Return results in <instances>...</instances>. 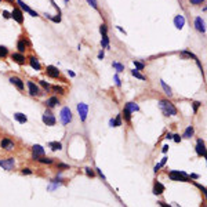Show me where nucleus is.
Here are the masks:
<instances>
[{
	"label": "nucleus",
	"instance_id": "7",
	"mask_svg": "<svg viewBox=\"0 0 207 207\" xmlns=\"http://www.w3.org/2000/svg\"><path fill=\"white\" fill-rule=\"evenodd\" d=\"M11 18L14 21H17L18 24H22V22H24V15H22V11H21L20 8H17V7H14V10H12Z\"/></svg>",
	"mask_w": 207,
	"mask_h": 207
},
{
	"label": "nucleus",
	"instance_id": "18",
	"mask_svg": "<svg viewBox=\"0 0 207 207\" xmlns=\"http://www.w3.org/2000/svg\"><path fill=\"white\" fill-rule=\"evenodd\" d=\"M10 82H11L18 90H24V82H22L20 77H10Z\"/></svg>",
	"mask_w": 207,
	"mask_h": 207
},
{
	"label": "nucleus",
	"instance_id": "26",
	"mask_svg": "<svg viewBox=\"0 0 207 207\" xmlns=\"http://www.w3.org/2000/svg\"><path fill=\"white\" fill-rule=\"evenodd\" d=\"M17 47H18V51L22 54V52L26 50V44H25V40H20V42H18V44H17Z\"/></svg>",
	"mask_w": 207,
	"mask_h": 207
},
{
	"label": "nucleus",
	"instance_id": "35",
	"mask_svg": "<svg viewBox=\"0 0 207 207\" xmlns=\"http://www.w3.org/2000/svg\"><path fill=\"white\" fill-rule=\"evenodd\" d=\"M134 65H136V68H138V69H144V66H145L142 62H138V61H134Z\"/></svg>",
	"mask_w": 207,
	"mask_h": 207
},
{
	"label": "nucleus",
	"instance_id": "36",
	"mask_svg": "<svg viewBox=\"0 0 207 207\" xmlns=\"http://www.w3.org/2000/svg\"><path fill=\"white\" fill-rule=\"evenodd\" d=\"M87 3L94 8H97V6H98V4H97V0H87Z\"/></svg>",
	"mask_w": 207,
	"mask_h": 207
},
{
	"label": "nucleus",
	"instance_id": "28",
	"mask_svg": "<svg viewBox=\"0 0 207 207\" xmlns=\"http://www.w3.org/2000/svg\"><path fill=\"white\" fill-rule=\"evenodd\" d=\"M131 75H133V76H136L137 79H139V80H145V79H147V77H145V76H144V75H141V73H139V72L137 71V69H134V71H131Z\"/></svg>",
	"mask_w": 207,
	"mask_h": 207
},
{
	"label": "nucleus",
	"instance_id": "25",
	"mask_svg": "<svg viewBox=\"0 0 207 207\" xmlns=\"http://www.w3.org/2000/svg\"><path fill=\"white\" fill-rule=\"evenodd\" d=\"M48 147L51 148L52 151H60V149H62V145H61V142H57V141L48 142Z\"/></svg>",
	"mask_w": 207,
	"mask_h": 207
},
{
	"label": "nucleus",
	"instance_id": "5",
	"mask_svg": "<svg viewBox=\"0 0 207 207\" xmlns=\"http://www.w3.org/2000/svg\"><path fill=\"white\" fill-rule=\"evenodd\" d=\"M42 120H43V123L47 124V126H54V124H55V117H54V115H52L51 112H48V111H46L43 113Z\"/></svg>",
	"mask_w": 207,
	"mask_h": 207
},
{
	"label": "nucleus",
	"instance_id": "12",
	"mask_svg": "<svg viewBox=\"0 0 207 207\" xmlns=\"http://www.w3.org/2000/svg\"><path fill=\"white\" fill-rule=\"evenodd\" d=\"M46 71H47V75L50 76V77H54V79H55V77L60 76V71H58V68L52 66V65H48Z\"/></svg>",
	"mask_w": 207,
	"mask_h": 207
},
{
	"label": "nucleus",
	"instance_id": "1",
	"mask_svg": "<svg viewBox=\"0 0 207 207\" xmlns=\"http://www.w3.org/2000/svg\"><path fill=\"white\" fill-rule=\"evenodd\" d=\"M159 108H160V111L163 112L164 116H175L177 115V108H175L168 100H162L160 101Z\"/></svg>",
	"mask_w": 207,
	"mask_h": 207
},
{
	"label": "nucleus",
	"instance_id": "29",
	"mask_svg": "<svg viewBox=\"0 0 207 207\" xmlns=\"http://www.w3.org/2000/svg\"><path fill=\"white\" fill-rule=\"evenodd\" d=\"M101 46H102V47H109V37H108V35L102 36V40H101Z\"/></svg>",
	"mask_w": 207,
	"mask_h": 207
},
{
	"label": "nucleus",
	"instance_id": "51",
	"mask_svg": "<svg viewBox=\"0 0 207 207\" xmlns=\"http://www.w3.org/2000/svg\"><path fill=\"white\" fill-rule=\"evenodd\" d=\"M98 58H100V60H102V58H104V52H102V51L98 54Z\"/></svg>",
	"mask_w": 207,
	"mask_h": 207
},
{
	"label": "nucleus",
	"instance_id": "27",
	"mask_svg": "<svg viewBox=\"0 0 207 207\" xmlns=\"http://www.w3.org/2000/svg\"><path fill=\"white\" fill-rule=\"evenodd\" d=\"M123 116H124V120H126L127 123H130V122H131V112L127 111L126 108H124V111H123Z\"/></svg>",
	"mask_w": 207,
	"mask_h": 207
},
{
	"label": "nucleus",
	"instance_id": "2",
	"mask_svg": "<svg viewBox=\"0 0 207 207\" xmlns=\"http://www.w3.org/2000/svg\"><path fill=\"white\" fill-rule=\"evenodd\" d=\"M168 177H170V179H173V181H181V182H189V181H191V178H189V175H188L187 173L177 171V170H173V171L168 173Z\"/></svg>",
	"mask_w": 207,
	"mask_h": 207
},
{
	"label": "nucleus",
	"instance_id": "38",
	"mask_svg": "<svg viewBox=\"0 0 207 207\" xmlns=\"http://www.w3.org/2000/svg\"><path fill=\"white\" fill-rule=\"evenodd\" d=\"M54 91H57V93H60V94H62V93H64V88L62 87H58V86H54Z\"/></svg>",
	"mask_w": 207,
	"mask_h": 207
},
{
	"label": "nucleus",
	"instance_id": "23",
	"mask_svg": "<svg viewBox=\"0 0 207 207\" xmlns=\"http://www.w3.org/2000/svg\"><path fill=\"white\" fill-rule=\"evenodd\" d=\"M57 104H60V101H58V98L57 97H51V98H48L47 102H46V105H47L48 108H54L57 105Z\"/></svg>",
	"mask_w": 207,
	"mask_h": 207
},
{
	"label": "nucleus",
	"instance_id": "42",
	"mask_svg": "<svg viewBox=\"0 0 207 207\" xmlns=\"http://www.w3.org/2000/svg\"><path fill=\"white\" fill-rule=\"evenodd\" d=\"M173 139H174L175 142H179V141H181V137H179L178 134H175V136H173Z\"/></svg>",
	"mask_w": 207,
	"mask_h": 207
},
{
	"label": "nucleus",
	"instance_id": "4",
	"mask_svg": "<svg viewBox=\"0 0 207 207\" xmlns=\"http://www.w3.org/2000/svg\"><path fill=\"white\" fill-rule=\"evenodd\" d=\"M0 166H1L4 170L11 171L12 168H14V166H15V160H14V157H8V159L0 160Z\"/></svg>",
	"mask_w": 207,
	"mask_h": 207
},
{
	"label": "nucleus",
	"instance_id": "54",
	"mask_svg": "<svg viewBox=\"0 0 207 207\" xmlns=\"http://www.w3.org/2000/svg\"><path fill=\"white\" fill-rule=\"evenodd\" d=\"M68 73H69V76H71V77H73V76H75V73H73L72 71H68Z\"/></svg>",
	"mask_w": 207,
	"mask_h": 207
},
{
	"label": "nucleus",
	"instance_id": "15",
	"mask_svg": "<svg viewBox=\"0 0 207 207\" xmlns=\"http://www.w3.org/2000/svg\"><path fill=\"white\" fill-rule=\"evenodd\" d=\"M164 189H166V188H164L163 184H160L159 181H156L155 185H153V193H155V195H162L164 192Z\"/></svg>",
	"mask_w": 207,
	"mask_h": 207
},
{
	"label": "nucleus",
	"instance_id": "16",
	"mask_svg": "<svg viewBox=\"0 0 207 207\" xmlns=\"http://www.w3.org/2000/svg\"><path fill=\"white\" fill-rule=\"evenodd\" d=\"M11 60L14 61V62H17V64H20V65H22L25 62V57L21 54V52H14L11 55Z\"/></svg>",
	"mask_w": 207,
	"mask_h": 207
},
{
	"label": "nucleus",
	"instance_id": "41",
	"mask_svg": "<svg viewBox=\"0 0 207 207\" xmlns=\"http://www.w3.org/2000/svg\"><path fill=\"white\" fill-rule=\"evenodd\" d=\"M22 174H32L31 168H22Z\"/></svg>",
	"mask_w": 207,
	"mask_h": 207
},
{
	"label": "nucleus",
	"instance_id": "11",
	"mask_svg": "<svg viewBox=\"0 0 207 207\" xmlns=\"http://www.w3.org/2000/svg\"><path fill=\"white\" fill-rule=\"evenodd\" d=\"M196 153L199 156H206V148H204V142L202 139H198V145H196Z\"/></svg>",
	"mask_w": 207,
	"mask_h": 207
},
{
	"label": "nucleus",
	"instance_id": "19",
	"mask_svg": "<svg viewBox=\"0 0 207 207\" xmlns=\"http://www.w3.org/2000/svg\"><path fill=\"white\" fill-rule=\"evenodd\" d=\"M29 64H31V66H32L35 71H40V68H42V66H40V62L36 60V57H31V58H29Z\"/></svg>",
	"mask_w": 207,
	"mask_h": 207
},
{
	"label": "nucleus",
	"instance_id": "21",
	"mask_svg": "<svg viewBox=\"0 0 207 207\" xmlns=\"http://www.w3.org/2000/svg\"><path fill=\"white\" fill-rule=\"evenodd\" d=\"M126 109L130 112H137V111H139V106L136 102H127L126 104Z\"/></svg>",
	"mask_w": 207,
	"mask_h": 207
},
{
	"label": "nucleus",
	"instance_id": "14",
	"mask_svg": "<svg viewBox=\"0 0 207 207\" xmlns=\"http://www.w3.org/2000/svg\"><path fill=\"white\" fill-rule=\"evenodd\" d=\"M174 25L177 29H182L184 25H185V18L182 15H177L174 18Z\"/></svg>",
	"mask_w": 207,
	"mask_h": 207
},
{
	"label": "nucleus",
	"instance_id": "34",
	"mask_svg": "<svg viewBox=\"0 0 207 207\" xmlns=\"http://www.w3.org/2000/svg\"><path fill=\"white\" fill-rule=\"evenodd\" d=\"M119 126H122V116H117L115 119V127H119Z\"/></svg>",
	"mask_w": 207,
	"mask_h": 207
},
{
	"label": "nucleus",
	"instance_id": "17",
	"mask_svg": "<svg viewBox=\"0 0 207 207\" xmlns=\"http://www.w3.org/2000/svg\"><path fill=\"white\" fill-rule=\"evenodd\" d=\"M28 88H29V94H31V95H37L40 91L39 87H37L33 82H28Z\"/></svg>",
	"mask_w": 207,
	"mask_h": 207
},
{
	"label": "nucleus",
	"instance_id": "9",
	"mask_svg": "<svg viewBox=\"0 0 207 207\" xmlns=\"http://www.w3.org/2000/svg\"><path fill=\"white\" fill-rule=\"evenodd\" d=\"M32 155H33V159L35 160L40 159V157L44 156V149L40 147V145H35V147L32 148Z\"/></svg>",
	"mask_w": 207,
	"mask_h": 207
},
{
	"label": "nucleus",
	"instance_id": "48",
	"mask_svg": "<svg viewBox=\"0 0 207 207\" xmlns=\"http://www.w3.org/2000/svg\"><path fill=\"white\" fill-rule=\"evenodd\" d=\"M166 162H167V157H163V159H162V163H160V166H164V164H166Z\"/></svg>",
	"mask_w": 207,
	"mask_h": 207
},
{
	"label": "nucleus",
	"instance_id": "24",
	"mask_svg": "<svg viewBox=\"0 0 207 207\" xmlns=\"http://www.w3.org/2000/svg\"><path fill=\"white\" fill-rule=\"evenodd\" d=\"M160 84H162V87H163V90H164V94H166V95H168V97H171L173 95L171 88H170L167 84H166V82H164V80H160Z\"/></svg>",
	"mask_w": 207,
	"mask_h": 207
},
{
	"label": "nucleus",
	"instance_id": "44",
	"mask_svg": "<svg viewBox=\"0 0 207 207\" xmlns=\"http://www.w3.org/2000/svg\"><path fill=\"white\" fill-rule=\"evenodd\" d=\"M51 21H52V22H60V21H61V17H60V15H58V17H52Z\"/></svg>",
	"mask_w": 207,
	"mask_h": 207
},
{
	"label": "nucleus",
	"instance_id": "3",
	"mask_svg": "<svg viewBox=\"0 0 207 207\" xmlns=\"http://www.w3.org/2000/svg\"><path fill=\"white\" fill-rule=\"evenodd\" d=\"M61 122H62V124H69L72 122V112L68 106L61 109Z\"/></svg>",
	"mask_w": 207,
	"mask_h": 207
},
{
	"label": "nucleus",
	"instance_id": "46",
	"mask_svg": "<svg viewBox=\"0 0 207 207\" xmlns=\"http://www.w3.org/2000/svg\"><path fill=\"white\" fill-rule=\"evenodd\" d=\"M58 168H69L68 164H64V163H60L58 164Z\"/></svg>",
	"mask_w": 207,
	"mask_h": 207
},
{
	"label": "nucleus",
	"instance_id": "33",
	"mask_svg": "<svg viewBox=\"0 0 207 207\" xmlns=\"http://www.w3.org/2000/svg\"><path fill=\"white\" fill-rule=\"evenodd\" d=\"M100 32H101V35H102V36L108 35V29H106V25H105V24H102L100 26Z\"/></svg>",
	"mask_w": 207,
	"mask_h": 207
},
{
	"label": "nucleus",
	"instance_id": "20",
	"mask_svg": "<svg viewBox=\"0 0 207 207\" xmlns=\"http://www.w3.org/2000/svg\"><path fill=\"white\" fill-rule=\"evenodd\" d=\"M14 119H15L18 123H26V122H28V117H26L24 113H20V112H18V113H14Z\"/></svg>",
	"mask_w": 207,
	"mask_h": 207
},
{
	"label": "nucleus",
	"instance_id": "52",
	"mask_svg": "<svg viewBox=\"0 0 207 207\" xmlns=\"http://www.w3.org/2000/svg\"><path fill=\"white\" fill-rule=\"evenodd\" d=\"M109 124H111V126H112V127H115V120H113V119H112V120H111V122H109Z\"/></svg>",
	"mask_w": 207,
	"mask_h": 207
},
{
	"label": "nucleus",
	"instance_id": "37",
	"mask_svg": "<svg viewBox=\"0 0 207 207\" xmlns=\"http://www.w3.org/2000/svg\"><path fill=\"white\" fill-rule=\"evenodd\" d=\"M200 105H202V104H200V102H198V101H196V102H193V112H195V113H196V112H198V109H199V106H200Z\"/></svg>",
	"mask_w": 207,
	"mask_h": 207
},
{
	"label": "nucleus",
	"instance_id": "10",
	"mask_svg": "<svg viewBox=\"0 0 207 207\" xmlns=\"http://www.w3.org/2000/svg\"><path fill=\"white\" fill-rule=\"evenodd\" d=\"M17 4H18V6H20V7L22 8L24 11H26V12H28V14H31V15H32V17H37V12H36V11H33L32 8L29 7V6H26V4H25L24 1H22V0H18V1H17Z\"/></svg>",
	"mask_w": 207,
	"mask_h": 207
},
{
	"label": "nucleus",
	"instance_id": "50",
	"mask_svg": "<svg viewBox=\"0 0 207 207\" xmlns=\"http://www.w3.org/2000/svg\"><path fill=\"white\" fill-rule=\"evenodd\" d=\"M167 149H168V145H164V147H163V149H162V151H163L164 153H166V152H167Z\"/></svg>",
	"mask_w": 207,
	"mask_h": 207
},
{
	"label": "nucleus",
	"instance_id": "32",
	"mask_svg": "<svg viewBox=\"0 0 207 207\" xmlns=\"http://www.w3.org/2000/svg\"><path fill=\"white\" fill-rule=\"evenodd\" d=\"M112 65H113V68H115L117 72H123L124 71V66L122 64H119V62H113Z\"/></svg>",
	"mask_w": 207,
	"mask_h": 207
},
{
	"label": "nucleus",
	"instance_id": "30",
	"mask_svg": "<svg viewBox=\"0 0 207 207\" xmlns=\"http://www.w3.org/2000/svg\"><path fill=\"white\" fill-rule=\"evenodd\" d=\"M8 54V50L4 46H0V58H4V57H7Z\"/></svg>",
	"mask_w": 207,
	"mask_h": 207
},
{
	"label": "nucleus",
	"instance_id": "40",
	"mask_svg": "<svg viewBox=\"0 0 207 207\" xmlns=\"http://www.w3.org/2000/svg\"><path fill=\"white\" fill-rule=\"evenodd\" d=\"M86 174H87V175H90V177H94V171H93V170H91V168H86Z\"/></svg>",
	"mask_w": 207,
	"mask_h": 207
},
{
	"label": "nucleus",
	"instance_id": "39",
	"mask_svg": "<svg viewBox=\"0 0 207 207\" xmlns=\"http://www.w3.org/2000/svg\"><path fill=\"white\" fill-rule=\"evenodd\" d=\"M40 84H42V86H43V87L46 88V90H48V88H50V84H48V83H46L44 80H40Z\"/></svg>",
	"mask_w": 207,
	"mask_h": 207
},
{
	"label": "nucleus",
	"instance_id": "43",
	"mask_svg": "<svg viewBox=\"0 0 207 207\" xmlns=\"http://www.w3.org/2000/svg\"><path fill=\"white\" fill-rule=\"evenodd\" d=\"M204 0H191V3L192 4H202Z\"/></svg>",
	"mask_w": 207,
	"mask_h": 207
},
{
	"label": "nucleus",
	"instance_id": "47",
	"mask_svg": "<svg viewBox=\"0 0 207 207\" xmlns=\"http://www.w3.org/2000/svg\"><path fill=\"white\" fill-rule=\"evenodd\" d=\"M3 17H4V18H10V17H11V14H10L8 11H3Z\"/></svg>",
	"mask_w": 207,
	"mask_h": 207
},
{
	"label": "nucleus",
	"instance_id": "45",
	"mask_svg": "<svg viewBox=\"0 0 207 207\" xmlns=\"http://www.w3.org/2000/svg\"><path fill=\"white\" fill-rule=\"evenodd\" d=\"M115 82H116V84H117V86H120V84H122V82H120V79H119V76H117V75H115Z\"/></svg>",
	"mask_w": 207,
	"mask_h": 207
},
{
	"label": "nucleus",
	"instance_id": "31",
	"mask_svg": "<svg viewBox=\"0 0 207 207\" xmlns=\"http://www.w3.org/2000/svg\"><path fill=\"white\" fill-rule=\"evenodd\" d=\"M40 162V163H44V164H51L52 163V159H50V157H40V159H37Z\"/></svg>",
	"mask_w": 207,
	"mask_h": 207
},
{
	"label": "nucleus",
	"instance_id": "6",
	"mask_svg": "<svg viewBox=\"0 0 207 207\" xmlns=\"http://www.w3.org/2000/svg\"><path fill=\"white\" fill-rule=\"evenodd\" d=\"M77 112H79V116H80V119H82V122H84L88 113V106L83 102L77 104Z\"/></svg>",
	"mask_w": 207,
	"mask_h": 207
},
{
	"label": "nucleus",
	"instance_id": "8",
	"mask_svg": "<svg viewBox=\"0 0 207 207\" xmlns=\"http://www.w3.org/2000/svg\"><path fill=\"white\" fill-rule=\"evenodd\" d=\"M0 147L3 148V149H6V151H12V149L15 148V144L12 142L11 139L3 138L1 141H0Z\"/></svg>",
	"mask_w": 207,
	"mask_h": 207
},
{
	"label": "nucleus",
	"instance_id": "53",
	"mask_svg": "<svg viewBox=\"0 0 207 207\" xmlns=\"http://www.w3.org/2000/svg\"><path fill=\"white\" fill-rule=\"evenodd\" d=\"M166 138H167V139H171V138H173V134H170V133H168L167 136H166Z\"/></svg>",
	"mask_w": 207,
	"mask_h": 207
},
{
	"label": "nucleus",
	"instance_id": "22",
	"mask_svg": "<svg viewBox=\"0 0 207 207\" xmlns=\"http://www.w3.org/2000/svg\"><path fill=\"white\" fill-rule=\"evenodd\" d=\"M193 133H195V128L192 127V126H188V127H187V130L184 131L182 137H184V138H191V137L193 136Z\"/></svg>",
	"mask_w": 207,
	"mask_h": 207
},
{
	"label": "nucleus",
	"instance_id": "55",
	"mask_svg": "<svg viewBox=\"0 0 207 207\" xmlns=\"http://www.w3.org/2000/svg\"><path fill=\"white\" fill-rule=\"evenodd\" d=\"M0 3H1V0H0Z\"/></svg>",
	"mask_w": 207,
	"mask_h": 207
},
{
	"label": "nucleus",
	"instance_id": "13",
	"mask_svg": "<svg viewBox=\"0 0 207 207\" xmlns=\"http://www.w3.org/2000/svg\"><path fill=\"white\" fill-rule=\"evenodd\" d=\"M195 26H196V29L199 31V32H202V33H204L206 32V26H204V21L200 18V17H198L195 20Z\"/></svg>",
	"mask_w": 207,
	"mask_h": 207
},
{
	"label": "nucleus",
	"instance_id": "49",
	"mask_svg": "<svg viewBox=\"0 0 207 207\" xmlns=\"http://www.w3.org/2000/svg\"><path fill=\"white\" fill-rule=\"evenodd\" d=\"M159 204H160L162 207H171V206H168V204H166L164 202H159Z\"/></svg>",
	"mask_w": 207,
	"mask_h": 207
}]
</instances>
